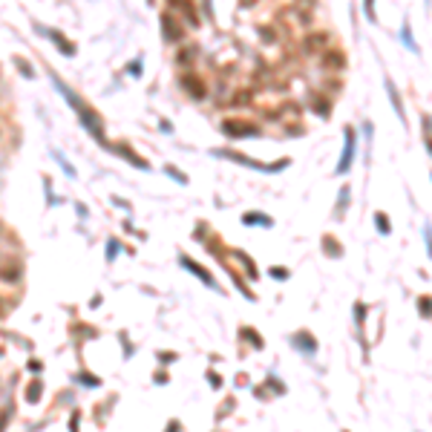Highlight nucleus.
I'll return each mask as SVG.
<instances>
[{
	"instance_id": "obj_1",
	"label": "nucleus",
	"mask_w": 432,
	"mask_h": 432,
	"mask_svg": "<svg viewBox=\"0 0 432 432\" xmlns=\"http://www.w3.org/2000/svg\"><path fill=\"white\" fill-rule=\"evenodd\" d=\"M52 81H55V86H58V92H61V95H64V98L69 101V104H72V110L78 113V118H81V124H84V127H86L89 133L95 135L98 141H104V121L98 118V113H95V110H92L89 104H84V101L78 98V95H75V92L69 89L67 84L58 78V75H52Z\"/></svg>"
},
{
	"instance_id": "obj_2",
	"label": "nucleus",
	"mask_w": 432,
	"mask_h": 432,
	"mask_svg": "<svg viewBox=\"0 0 432 432\" xmlns=\"http://www.w3.org/2000/svg\"><path fill=\"white\" fill-rule=\"evenodd\" d=\"M351 159H354V133L346 130V147H343V159H340V165H337V173H346L351 167Z\"/></svg>"
},
{
	"instance_id": "obj_3",
	"label": "nucleus",
	"mask_w": 432,
	"mask_h": 432,
	"mask_svg": "<svg viewBox=\"0 0 432 432\" xmlns=\"http://www.w3.org/2000/svg\"><path fill=\"white\" fill-rule=\"evenodd\" d=\"M179 262H182L184 268H190V271H193L196 277H202V283H208L211 288H216V280L211 277V274H208V271H205V268H199V265H196V262H193L190 257H179Z\"/></svg>"
},
{
	"instance_id": "obj_4",
	"label": "nucleus",
	"mask_w": 432,
	"mask_h": 432,
	"mask_svg": "<svg viewBox=\"0 0 432 432\" xmlns=\"http://www.w3.org/2000/svg\"><path fill=\"white\" fill-rule=\"evenodd\" d=\"M291 343H294L297 349H302L305 354H314V351H317V343H314V340H308V334H305V332L294 334V337H291Z\"/></svg>"
},
{
	"instance_id": "obj_5",
	"label": "nucleus",
	"mask_w": 432,
	"mask_h": 432,
	"mask_svg": "<svg viewBox=\"0 0 432 432\" xmlns=\"http://www.w3.org/2000/svg\"><path fill=\"white\" fill-rule=\"evenodd\" d=\"M225 133L231 135H245V133H254V127H245V124H236V121H225Z\"/></svg>"
},
{
	"instance_id": "obj_6",
	"label": "nucleus",
	"mask_w": 432,
	"mask_h": 432,
	"mask_svg": "<svg viewBox=\"0 0 432 432\" xmlns=\"http://www.w3.org/2000/svg\"><path fill=\"white\" fill-rule=\"evenodd\" d=\"M245 225H265L268 228V225H274V222L262 214H245Z\"/></svg>"
},
{
	"instance_id": "obj_7",
	"label": "nucleus",
	"mask_w": 432,
	"mask_h": 432,
	"mask_svg": "<svg viewBox=\"0 0 432 432\" xmlns=\"http://www.w3.org/2000/svg\"><path fill=\"white\" fill-rule=\"evenodd\" d=\"M386 89H389V95H392V107H395V113H398L400 118H403V107H400V95L395 92V86H392V81H386Z\"/></svg>"
},
{
	"instance_id": "obj_8",
	"label": "nucleus",
	"mask_w": 432,
	"mask_h": 432,
	"mask_svg": "<svg viewBox=\"0 0 432 432\" xmlns=\"http://www.w3.org/2000/svg\"><path fill=\"white\" fill-rule=\"evenodd\" d=\"M38 398H41V383L35 381V383H29V389H26V400H29V403H35Z\"/></svg>"
},
{
	"instance_id": "obj_9",
	"label": "nucleus",
	"mask_w": 432,
	"mask_h": 432,
	"mask_svg": "<svg viewBox=\"0 0 432 432\" xmlns=\"http://www.w3.org/2000/svg\"><path fill=\"white\" fill-rule=\"evenodd\" d=\"M375 222H378V231H381V233H389V231H392V228H389V219H386L383 214H375Z\"/></svg>"
},
{
	"instance_id": "obj_10",
	"label": "nucleus",
	"mask_w": 432,
	"mask_h": 432,
	"mask_svg": "<svg viewBox=\"0 0 432 432\" xmlns=\"http://www.w3.org/2000/svg\"><path fill=\"white\" fill-rule=\"evenodd\" d=\"M55 159L61 162V167H64V170H67V176H72V179H75V167L69 165V162H67V159H64V156H61V153H55Z\"/></svg>"
},
{
	"instance_id": "obj_11",
	"label": "nucleus",
	"mask_w": 432,
	"mask_h": 432,
	"mask_svg": "<svg viewBox=\"0 0 432 432\" xmlns=\"http://www.w3.org/2000/svg\"><path fill=\"white\" fill-rule=\"evenodd\" d=\"M403 43H406V46H409L412 52H418L415 41H412V32H409V26H403Z\"/></svg>"
},
{
	"instance_id": "obj_12",
	"label": "nucleus",
	"mask_w": 432,
	"mask_h": 432,
	"mask_svg": "<svg viewBox=\"0 0 432 432\" xmlns=\"http://www.w3.org/2000/svg\"><path fill=\"white\" fill-rule=\"evenodd\" d=\"M418 305H421V311H424V317H432V300H430V297H424L421 302H418Z\"/></svg>"
},
{
	"instance_id": "obj_13",
	"label": "nucleus",
	"mask_w": 432,
	"mask_h": 432,
	"mask_svg": "<svg viewBox=\"0 0 432 432\" xmlns=\"http://www.w3.org/2000/svg\"><path fill=\"white\" fill-rule=\"evenodd\" d=\"M17 69H20V72H23L26 78H32V75H35V72H32V67H29V64H26L23 58H17Z\"/></svg>"
},
{
	"instance_id": "obj_14",
	"label": "nucleus",
	"mask_w": 432,
	"mask_h": 432,
	"mask_svg": "<svg viewBox=\"0 0 432 432\" xmlns=\"http://www.w3.org/2000/svg\"><path fill=\"white\" fill-rule=\"evenodd\" d=\"M116 254H118V242H116V239H113V242L107 245V259H113Z\"/></svg>"
},
{
	"instance_id": "obj_15",
	"label": "nucleus",
	"mask_w": 432,
	"mask_h": 432,
	"mask_svg": "<svg viewBox=\"0 0 432 432\" xmlns=\"http://www.w3.org/2000/svg\"><path fill=\"white\" fill-rule=\"evenodd\" d=\"M424 236H427V251H430V257H432V228H424Z\"/></svg>"
},
{
	"instance_id": "obj_16",
	"label": "nucleus",
	"mask_w": 432,
	"mask_h": 432,
	"mask_svg": "<svg viewBox=\"0 0 432 432\" xmlns=\"http://www.w3.org/2000/svg\"><path fill=\"white\" fill-rule=\"evenodd\" d=\"M167 173H170V176H173V179H179V182H187V179H184V173H179V170H176V167H167Z\"/></svg>"
},
{
	"instance_id": "obj_17",
	"label": "nucleus",
	"mask_w": 432,
	"mask_h": 432,
	"mask_svg": "<svg viewBox=\"0 0 432 432\" xmlns=\"http://www.w3.org/2000/svg\"><path fill=\"white\" fill-rule=\"evenodd\" d=\"M0 314H3V311H0Z\"/></svg>"
}]
</instances>
